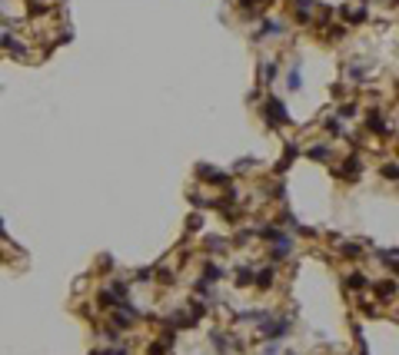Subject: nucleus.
Listing matches in <instances>:
<instances>
[{
    "label": "nucleus",
    "mask_w": 399,
    "mask_h": 355,
    "mask_svg": "<svg viewBox=\"0 0 399 355\" xmlns=\"http://www.w3.org/2000/svg\"><path fill=\"white\" fill-rule=\"evenodd\" d=\"M266 120L273 123V126H283V123H289L286 116V106L276 100V97H269V103H266Z\"/></svg>",
    "instance_id": "1"
},
{
    "label": "nucleus",
    "mask_w": 399,
    "mask_h": 355,
    "mask_svg": "<svg viewBox=\"0 0 399 355\" xmlns=\"http://www.w3.org/2000/svg\"><path fill=\"white\" fill-rule=\"evenodd\" d=\"M260 332H263L266 339H279V335H286V322H263Z\"/></svg>",
    "instance_id": "2"
},
{
    "label": "nucleus",
    "mask_w": 399,
    "mask_h": 355,
    "mask_svg": "<svg viewBox=\"0 0 399 355\" xmlns=\"http://www.w3.org/2000/svg\"><path fill=\"white\" fill-rule=\"evenodd\" d=\"M366 126H369V130H373V133H389V123L383 120V116H379V113H369V120H366Z\"/></svg>",
    "instance_id": "3"
},
{
    "label": "nucleus",
    "mask_w": 399,
    "mask_h": 355,
    "mask_svg": "<svg viewBox=\"0 0 399 355\" xmlns=\"http://www.w3.org/2000/svg\"><path fill=\"white\" fill-rule=\"evenodd\" d=\"M376 296H379V299H393V296H396V282L383 279V282L376 286Z\"/></svg>",
    "instance_id": "4"
},
{
    "label": "nucleus",
    "mask_w": 399,
    "mask_h": 355,
    "mask_svg": "<svg viewBox=\"0 0 399 355\" xmlns=\"http://www.w3.org/2000/svg\"><path fill=\"white\" fill-rule=\"evenodd\" d=\"M289 255V239L286 236H276V246H273V259H283Z\"/></svg>",
    "instance_id": "5"
},
{
    "label": "nucleus",
    "mask_w": 399,
    "mask_h": 355,
    "mask_svg": "<svg viewBox=\"0 0 399 355\" xmlns=\"http://www.w3.org/2000/svg\"><path fill=\"white\" fill-rule=\"evenodd\" d=\"M293 3H296V17H299V20H310V17H313V10H310L313 0H293Z\"/></svg>",
    "instance_id": "6"
},
{
    "label": "nucleus",
    "mask_w": 399,
    "mask_h": 355,
    "mask_svg": "<svg viewBox=\"0 0 399 355\" xmlns=\"http://www.w3.org/2000/svg\"><path fill=\"white\" fill-rule=\"evenodd\" d=\"M346 286H349V289H366V286H369V279H366L363 272H349V279H346Z\"/></svg>",
    "instance_id": "7"
},
{
    "label": "nucleus",
    "mask_w": 399,
    "mask_h": 355,
    "mask_svg": "<svg viewBox=\"0 0 399 355\" xmlns=\"http://www.w3.org/2000/svg\"><path fill=\"white\" fill-rule=\"evenodd\" d=\"M253 282H256L260 289H269V286H273V269H263L260 276H253Z\"/></svg>",
    "instance_id": "8"
},
{
    "label": "nucleus",
    "mask_w": 399,
    "mask_h": 355,
    "mask_svg": "<svg viewBox=\"0 0 399 355\" xmlns=\"http://www.w3.org/2000/svg\"><path fill=\"white\" fill-rule=\"evenodd\" d=\"M346 20H366V7H346Z\"/></svg>",
    "instance_id": "9"
},
{
    "label": "nucleus",
    "mask_w": 399,
    "mask_h": 355,
    "mask_svg": "<svg viewBox=\"0 0 399 355\" xmlns=\"http://www.w3.org/2000/svg\"><path fill=\"white\" fill-rule=\"evenodd\" d=\"M220 276H223V272L216 266H203V282H216Z\"/></svg>",
    "instance_id": "10"
},
{
    "label": "nucleus",
    "mask_w": 399,
    "mask_h": 355,
    "mask_svg": "<svg viewBox=\"0 0 399 355\" xmlns=\"http://www.w3.org/2000/svg\"><path fill=\"white\" fill-rule=\"evenodd\" d=\"M213 345H216L220 352H226V349H230V339H226L223 332H213Z\"/></svg>",
    "instance_id": "11"
},
{
    "label": "nucleus",
    "mask_w": 399,
    "mask_h": 355,
    "mask_svg": "<svg viewBox=\"0 0 399 355\" xmlns=\"http://www.w3.org/2000/svg\"><path fill=\"white\" fill-rule=\"evenodd\" d=\"M383 176H386V179H399V166H396V163H386V166H383Z\"/></svg>",
    "instance_id": "12"
},
{
    "label": "nucleus",
    "mask_w": 399,
    "mask_h": 355,
    "mask_svg": "<svg viewBox=\"0 0 399 355\" xmlns=\"http://www.w3.org/2000/svg\"><path fill=\"white\" fill-rule=\"evenodd\" d=\"M326 156H330L326 146H313V150H310V159H326Z\"/></svg>",
    "instance_id": "13"
},
{
    "label": "nucleus",
    "mask_w": 399,
    "mask_h": 355,
    "mask_svg": "<svg viewBox=\"0 0 399 355\" xmlns=\"http://www.w3.org/2000/svg\"><path fill=\"white\" fill-rule=\"evenodd\" d=\"M236 282H240V286H250V282H253V272H250V269H240Z\"/></svg>",
    "instance_id": "14"
},
{
    "label": "nucleus",
    "mask_w": 399,
    "mask_h": 355,
    "mask_svg": "<svg viewBox=\"0 0 399 355\" xmlns=\"http://www.w3.org/2000/svg\"><path fill=\"white\" fill-rule=\"evenodd\" d=\"M359 253H363V249H359L356 243H346V246H343V255H359Z\"/></svg>",
    "instance_id": "15"
},
{
    "label": "nucleus",
    "mask_w": 399,
    "mask_h": 355,
    "mask_svg": "<svg viewBox=\"0 0 399 355\" xmlns=\"http://www.w3.org/2000/svg\"><path fill=\"white\" fill-rule=\"evenodd\" d=\"M289 90H299V70H289Z\"/></svg>",
    "instance_id": "16"
},
{
    "label": "nucleus",
    "mask_w": 399,
    "mask_h": 355,
    "mask_svg": "<svg viewBox=\"0 0 399 355\" xmlns=\"http://www.w3.org/2000/svg\"><path fill=\"white\" fill-rule=\"evenodd\" d=\"M0 233H3V222H0Z\"/></svg>",
    "instance_id": "17"
},
{
    "label": "nucleus",
    "mask_w": 399,
    "mask_h": 355,
    "mask_svg": "<svg viewBox=\"0 0 399 355\" xmlns=\"http://www.w3.org/2000/svg\"><path fill=\"white\" fill-rule=\"evenodd\" d=\"M396 3H399V0H396Z\"/></svg>",
    "instance_id": "18"
}]
</instances>
